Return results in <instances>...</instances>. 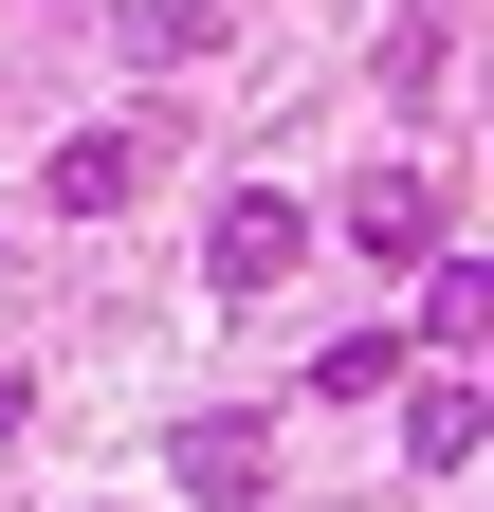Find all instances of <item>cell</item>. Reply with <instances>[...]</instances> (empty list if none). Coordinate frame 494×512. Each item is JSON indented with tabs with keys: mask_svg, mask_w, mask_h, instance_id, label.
<instances>
[{
	"mask_svg": "<svg viewBox=\"0 0 494 512\" xmlns=\"http://www.w3.org/2000/svg\"><path fill=\"white\" fill-rule=\"evenodd\" d=\"M165 494H202V512H257V421H183V439H165Z\"/></svg>",
	"mask_w": 494,
	"mask_h": 512,
	"instance_id": "obj_4",
	"label": "cell"
},
{
	"mask_svg": "<svg viewBox=\"0 0 494 512\" xmlns=\"http://www.w3.org/2000/svg\"><path fill=\"white\" fill-rule=\"evenodd\" d=\"M147 147H165V128H74V147L37 165V202H55V220H129V202H147Z\"/></svg>",
	"mask_w": 494,
	"mask_h": 512,
	"instance_id": "obj_1",
	"label": "cell"
},
{
	"mask_svg": "<svg viewBox=\"0 0 494 512\" xmlns=\"http://www.w3.org/2000/svg\"><path fill=\"white\" fill-rule=\"evenodd\" d=\"M348 238L366 256H440V183H421V165H366L348 183Z\"/></svg>",
	"mask_w": 494,
	"mask_h": 512,
	"instance_id": "obj_3",
	"label": "cell"
},
{
	"mask_svg": "<svg viewBox=\"0 0 494 512\" xmlns=\"http://www.w3.org/2000/svg\"><path fill=\"white\" fill-rule=\"evenodd\" d=\"M421 330H440V348L494 330V275H476V256H421Z\"/></svg>",
	"mask_w": 494,
	"mask_h": 512,
	"instance_id": "obj_6",
	"label": "cell"
},
{
	"mask_svg": "<svg viewBox=\"0 0 494 512\" xmlns=\"http://www.w3.org/2000/svg\"><path fill=\"white\" fill-rule=\"evenodd\" d=\"M476 439H494V421H476V366H440V384L403 403V458H421V476H476Z\"/></svg>",
	"mask_w": 494,
	"mask_h": 512,
	"instance_id": "obj_5",
	"label": "cell"
},
{
	"mask_svg": "<svg viewBox=\"0 0 494 512\" xmlns=\"http://www.w3.org/2000/svg\"><path fill=\"white\" fill-rule=\"evenodd\" d=\"M293 256H312V220H293V202H275V183H238V202L202 220V275H220V293H275V275H293Z\"/></svg>",
	"mask_w": 494,
	"mask_h": 512,
	"instance_id": "obj_2",
	"label": "cell"
},
{
	"mask_svg": "<svg viewBox=\"0 0 494 512\" xmlns=\"http://www.w3.org/2000/svg\"><path fill=\"white\" fill-rule=\"evenodd\" d=\"M129 55H220V0H129Z\"/></svg>",
	"mask_w": 494,
	"mask_h": 512,
	"instance_id": "obj_7",
	"label": "cell"
}]
</instances>
